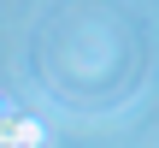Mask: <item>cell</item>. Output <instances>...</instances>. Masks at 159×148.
<instances>
[{
    "instance_id": "cell-3",
    "label": "cell",
    "mask_w": 159,
    "mask_h": 148,
    "mask_svg": "<svg viewBox=\"0 0 159 148\" xmlns=\"http://www.w3.org/2000/svg\"><path fill=\"white\" fill-rule=\"evenodd\" d=\"M0 148H6V142H0Z\"/></svg>"
},
{
    "instance_id": "cell-1",
    "label": "cell",
    "mask_w": 159,
    "mask_h": 148,
    "mask_svg": "<svg viewBox=\"0 0 159 148\" xmlns=\"http://www.w3.org/2000/svg\"><path fill=\"white\" fill-rule=\"evenodd\" d=\"M41 142H47V131H41L35 119H24V113L6 119V148H41Z\"/></svg>"
},
{
    "instance_id": "cell-2",
    "label": "cell",
    "mask_w": 159,
    "mask_h": 148,
    "mask_svg": "<svg viewBox=\"0 0 159 148\" xmlns=\"http://www.w3.org/2000/svg\"><path fill=\"white\" fill-rule=\"evenodd\" d=\"M6 119H12V113H6V101H0V142H6Z\"/></svg>"
}]
</instances>
